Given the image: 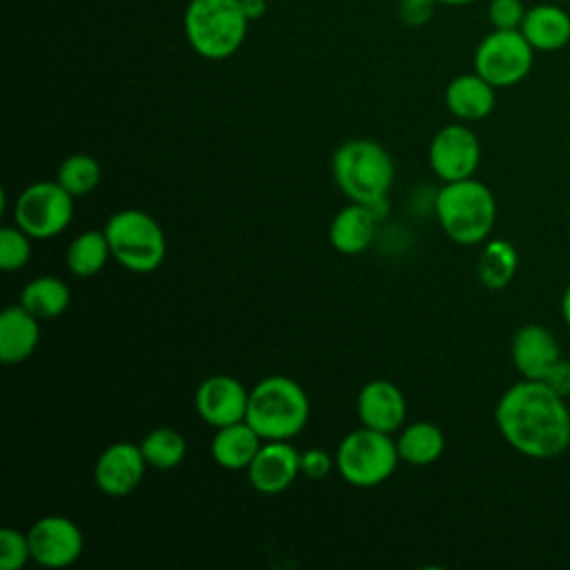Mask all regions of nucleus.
<instances>
[{"label":"nucleus","instance_id":"nucleus-1","mask_svg":"<svg viewBox=\"0 0 570 570\" xmlns=\"http://www.w3.org/2000/svg\"><path fill=\"white\" fill-rule=\"evenodd\" d=\"M494 421L505 443L530 459H554L570 445L566 399L543 381L510 385L494 407Z\"/></svg>","mask_w":570,"mask_h":570},{"label":"nucleus","instance_id":"nucleus-2","mask_svg":"<svg viewBox=\"0 0 570 570\" xmlns=\"http://www.w3.org/2000/svg\"><path fill=\"white\" fill-rule=\"evenodd\" d=\"M332 176L350 203L367 205L379 214L394 183V160L383 145L370 138H352L336 147Z\"/></svg>","mask_w":570,"mask_h":570},{"label":"nucleus","instance_id":"nucleus-3","mask_svg":"<svg viewBox=\"0 0 570 570\" xmlns=\"http://www.w3.org/2000/svg\"><path fill=\"white\" fill-rule=\"evenodd\" d=\"M309 419V399L289 376L272 374L249 390L245 421L263 441H289L303 432Z\"/></svg>","mask_w":570,"mask_h":570},{"label":"nucleus","instance_id":"nucleus-4","mask_svg":"<svg viewBox=\"0 0 570 570\" xmlns=\"http://www.w3.org/2000/svg\"><path fill=\"white\" fill-rule=\"evenodd\" d=\"M434 212L448 238L459 245H476L494 227L497 200L483 183L463 178L443 183L434 198Z\"/></svg>","mask_w":570,"mask_h":570},{"label":"nucleus","instance_id":"nucleus-5","mask_svg":"<svg viewBox=\"0 0 570 570\" xmlns=\"http://www.w3.org/2000/svg\"><path fill=\"white\" fill-rule=\"evenodd\" d=\"M247 24L240 0H189L183 16L189 47L207 60L234 56L245 42Z\"/></svg>","mask_w":570,"mask_h":570},{"label":"nucleus","instance_id":"nucleus-6","mask_svg":"<svg viewBox=\"0 0 570 570\" xmlns=\"http://www.w3.org/2000/svg\"><path fill=\"white\" fill-rule=\"evenodd\" d=\"M111 256L134 274L158 269L167 254L165 232L154 216L142 209H120L105 225Z\"/></svg>","mask_w":570,"mask_h":570},{"label":"nucleus","instance_id":"nucleus-7","mask_svg":"<svg viewBox=\"0 0 570 570\" xmlns=\"http://www.w3.org/2000/svg\"><path fill=\"white\" fill-rule=\"evenodd\" d=\"M399 450L392 434L370 428L352 430L336 448L338 474L354 488H374L387 481L399 465Z\"/></svg>","mask_w":570,"mask_h":570},{"label":"nucleus","instance_id":"nucleus-8","mask_svg":"<svg viewBox=\"0 0 570 570\" xmlns=\"http://www.w3.org/2000/svg\"><path fill=\"white\" fill-rule=\"evenodd\" d=\"M73 218V196L56 180H38L20 191L13 220L36 240L62 234Z\"/></svg>","mask_w":570,"mask_h":570},{"label":"nucleus","instance_id":"nucleus-9","mask_svg":"<svg viewBox=\"0 0 570 570\" xmlns=\"http://www.w3.org/2000/svg\"><path fill=\"white\" fill-rule=\"evenodd\" d=\"M534 49L519 29H492L474 49V71L497 89L519 85L532 69Z\"/></svg>","mask_w":570,"mask_h":570},{"label":"nucleus","instance_id":"nucleus-10","mask_svg":"<svg viewBox=\"0 0 570 570\" xmlns=\"http://www.w3.org/2000/svg\"><path fill=\"white\" fill-rule=\"evenodd\" d=\"M428 160L443 183L472 178L481 163V142L470 127L445 125L434 134Z\"/></svg>","mask_w":570,"mask_h":570},{"label":"nucleus","instance_id":"nucleus-11","mask_svg":"<svg viewBox=\"0 0 570 570\" xmlns=\"http://www.w3.org/2000/svg\"><path fill=\"white\" fill-rule=\"evenodd\" d=\"M29 548L31 559L42 568H67L78 561L85 548V539L80 528L62 517V514H47L40 517L29 530Z\"/></svg>","mask_w":570,"mask_h":570},{"label":"nucleus","instance_id":"nucleus-12","mask_svg":"<svg viewBox=\"0 0 570 570\" xmlns=\"http://www.w3.org/2000/svg\"><path fill=\"white\" fill-rule=\"evenodd\" d=\"M249 392L229 374H214L205 379L194 396L198 416L212 428H225L245 421Z\"/></svg>","mask_w":570,"mask_h":570},{"label":"nucleus","instance_id":"nucleus-13","mask_svg":"<svg viewBox=\"0 0 570 570\" xmlns=\"http://www.w3.org/2000/svg\"><path fill=\"white\" fill-rule=\"evenodd\" d=\"M147 468L140 445L118 441L100 452L94 465V479L100 492L109 497H125L140 485Z\"/></svg>","mask_w":570,"mask_h":570},{"label":"nucleus","instance_id":"nucleus-14","mask_svg":"<svg viewBox=\"0 0 570 570\" xmlns=\"http://www.w3.org/2000/svg\"><path fill=\"white\" fill-rule=\"evenodd\" d=\"M301 474V452L287 441H265L247 468L249 485L261 494L287 490Z\"/></svg>","mask_w":570,"mask_h":570},{"label":"nucleus","instance_id":"nucleus-15","mask_svg":"<svg viewBox=\"0 0 570 570\" xmlns=\"http://www.w3.org/2000/svg\"><path fill=\"white\" fill-rule=\"evenodd\" d=\"M405 396L403 392L385 379L370 381L361 387L356 396V412L365 428L392 434L403 428L405 421Z\"/></svg>","mask_w":570,"mask_h":570},{"label":"nucleus","instance_id":"nucleus-16","mask_svg":"<svg viewBox=\"0 0 570 570\" xmlns=\"http://www.w3.org/2000/svg\"><path fill=\"white\" fill-rule=\"evenodd\" d=\"M512 365L523 379L541 381L548 370L561 358L557 336L537 323L523 325L514 332L510 343Z\"/></svg>","mask_w":570,"mask_h":570},{"label":"nucleus","instance_id":"nucleus-17","mask_svg":"<svg viewBox=\"0 0 570 570\" xmlns=\"http://www.w3.org/2000/svg\"><path fill=\"white\" fill-rule=\"evenodd\" d=\"M534 51L552 53L570 42V13L561 2H539L528 7L519 29Z\"/></svg>","mask_w":570,"mask_h":570},{"label":"nucleus","instance_id":"nucleus-18","mask_svg":"<svg viewBox=\"0 0 570 570\" xmlns=\"http://www.w3.org/2000/svg\"><path fill=\"white\" fill-rule=\"evenodd\" d=\"M497 87L476 71L452 78L445 87V107L461 122H476L492 114Z\"/></svg>","mask_w":570,"mask_h":570},{"label":"nucleus","instance_id":"nucleus-19","mask_svg":"<svg viewBox=\"0 0 570 570\" xmlns=\"http://www.w3.org/2000/svg\"><path fill=\"white\" fill-rule=\"evenodd\" d=\"M40 318L22 305H9L0 314V361L18 365L27 361L40 341Z\"/></svg>","mask_w":570,"mask_h":570},{"label":"nucleus","instance_id":"nucleus-20","mask_svg":"<svg viewBox=\"0 0 570 570\" xmlns=\"http://www.w3.org/2000/svg\"><path fill=\"white\" fill-rule=\"evenodd\" d=\"M379 214L361 203H350L330 223V243L338 254L356 256L365 252L376 234Z\"/></svg>","mask_w":570,"mask_h":570},{"label":"nucleus","instance_id":"nucleus-21","mask_svg":"<svg viewBox=\"0 0 570 570\" xmlns=\"http://www.w3.org/2000/svg\"><path fill=\"white\" fill-rule=\"evenodd\" d=\"M261 445L263 436L247 421H238L216 428L212 439V456L225 470H247Z\"/></svg>","mask_w":570,"mask_h":570},{"label":"nucleus","instance_id":"nucleus-22","mask_svg":"<svg viewBox=\"0 0 570 570\" xmlns=\"http://www.w3.org/2000/svg\"><path fill=\"white\" fill-rule=\"evenodd\" d=\"M396 450L401 461L423 468L434 463L443 454L445 436L436 423L414 421L401 430L396 439Z\"/></svg>","mask_w":570,"mask_h":570},{"label":"nucleus","instance_id":"nucleus-23","mask_svg":"<svg viewBox=\"0 0 570 570\" xmlns=\"http://www.w3.org/2000/svg\"><path fill=\"white\" fill-rule=\"evenodd\" d=\"M71 292L65 281L56 276H38L22 287L20 305L27 307L36 318L51 321L67 312Z\"/></svg>","mask_w":570,"mask_h":570},{"label":"nucleus","instance_id":"nucleus-24","mask_svg":"<svg viewBox=\"0 0 570 570\" xmlns=\"http://www.w3.org/2000/svg\"><path fill=\"white\" fill-rule=\"evenodd\" d=\"M111 249H109V240L105 236V229H87L82 234H78L69 247H67V267L73 276L78 278H89L96 276L109 261Z\"/></svg>","mask_w":570,"mask_h":570},{"label":"nucleus","instance_id":"nucleus-25","mask_svg":"<svg viewBox=\"0 0 570 570\" xmlns=\"http://www.w3.org/2000/svg\"><path fill=\"white\" fill-rule=\"evenodd\" d=\"M517 249L503 238L488 240L476 261V278L488 289H503L517 272Z\"/></svg>","mask_w":570,"mask_h":570},{"label":"nucleus","instance_id":"nucleus-26","mask_svg":"<svg viewBox=\"0 0 570 570\" xmlns=\"http://www.w3.org/2000/svg\"><path fill=\"white\" fill-rule=\"evenodd\" d=\"M142 456L154 470H174L183 463L187 443L180 432L174 428H156L140 443Z\"/></svg>","mask_w":570,"mask_h":570},{"label":"nucleus","instance_id":"nucleus-27","mask_svg":"<svg viewBox=\"0 0 570 570\" xmlns=\"http://www.w3.org/2000/svg\"><path fill=\"white\" fill-rule=\"evenodd\" d=\"M100 165L89 154H71L58 167V183L76 198L94 191L100 183Z\"/></svg>","mask_w":570,"mask_h":570},{"label":"nucleus","instance_id":"nucleus-28","mask_svg":"<svg viewBox=\"0 0 570 570\" xmlns=\"http://www.w3.org/2000/svg\"><path fill=\"white\" fill-rule=\"evenodd\" d=\"M31 258V236L16 227L0 229V267L2 272H18Z\"/></svg>","mask_w":570,"mask_h":570},{"label":"nucleus","instance_id":"nucleus-29","mask_svg":"<svg viewBox=\"0 0 570 570\" xmlns=\"http://www.w3.org/2000/svg\"><path fill=\"white\" fill-rule=\"evenodd\" d=\"M31 559L29 537L18 528H2L0 530V568L2 570H20Z\"/></svg>","mask_w":570,"mask_h":570},{"label":"nucleus","instance_id":"nucleus-30","mask_svg":"<svg viewBox=\"0 0 570 570\" xmlns=\"http://www.w3.org/2000/svg\"><path fill=\"white\" fill-rule=\"evenodd\" d=\"M525 11L523 0H490L488 20L492 29H521Z\"/></svg>","mask_w":570,"mask_h":570},{"label":"nucleus","instance_id":"nucleus-31","mask_svg":"<svg viewBox=\"0 0 570 570\" xmlns=\"http://www.w3.org/2000/svg\"><path fill=\"white\" fill-rule=\"evenodd\" d=\"M334 465H336L334 459L325 450L309 448V450L301 452V474L312 479V481L325 479L332 472Z\"/></svg>","mask_w":570,"mask_h":570},{"label":"nucleus","instance_id":"nucleus-32","mask_svg":"<svg viewBox=\"0 0 570 570\" xmlns=\"http://www.w3.org/2000/svg\"><path fill=\"white\" fill-rule=\"evenodd\" d=\"M436 0H399V18L407 27H423L432 20Z\"/></svg>","mask_w":570,"mask_h":570},{"label":"nucleus","instance_id":"nucleus-33","mask_svg":"<svg viewBox=\"0 0 570 570\" xmlns=\"http://www.w3.org/2000/svg\"><path fill=\"white\" fill-rule=\"evenodd\" d=\"M548 387H552L559 396L568 399L570 396V358H559L550 370L548 374L541 379Z\"/></svg>","mask_w":570,"mask_h":570},{"label":"nucleus","instance_id":"nucleus-34","mask_svg":"<svg viewBox=\"0 0 570 570\" xmlns=\"http://www.w3.org/2000/svg\"><path fill=\"white\" fill-rule=\"evenodd\" d=\"M240 7H243V13L247 16V20H258L265 16L267 11V0H240Z\"/></svg>","mask_w":570,"mask_h":570},{"label":"nucleus","instance_id":"nucleus-35","mask_svg":"<svg viewBox=\"0 0 570 570\" xmlns=\"http://www.w3.org/2000/svg\"><path fill=\"white\" fill-rule=\"evenodd\" d=\"M561 314H563V321H566V325L570 327V283L566 285V289H563V296H561Z\"/></svg>","mask_w":570,"mask_h":570},{"label":"nucleus","instance_id":"nucleus-36","mask_svg":"<svg viewBox=\"0 0 570 570\" xmlns=\"http://www.w3.org/2000/svg\"><path fill=\"white\" fill-rule=\"evenodd\" d=\"M439 4H450V7H461V4H470L474 0H436Z\"/></svg>","mask_w":570,"mask_h":570},{"label":"nucleus","instance_id":"nucleus-37","mask_svg":"<svg viewBox=\"0 0 570 570\" xmlns=\"http://www.w3.org/2000/svg\"><path fill=\"white\" fill-rule=\"evenodd\" d=\"M554 2H561V4H563V2H570V0H554Z\"/></svg>","mask_w":570,"mask_h":570}]
</instances>
